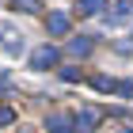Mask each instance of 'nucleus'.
I'll return each mask as SVG.
<instances>
[{"instance_id":"nucleus-9","label":"nucleus","mask_w":133,"mask_h":133,"mask_svg":"<svg viewBox=\"0 0 133 133\" xmlns=\"http://www.w3.org/2000/svg\"><path fill=\"white\" fill-rule=\"evenodd\" d=\"M19 11H27V15H34V11H42V0H11Z\"/></svg>"},{"instance_id":"nucleus-15","label":"nucleus","mask_w":133,"mask_h":133,"mask_svg":"<svg viewBox=\"0 0 133 133\" xmlns=\"http://www.w3.org/2000/svg\"><path fill=\"white\" fill-rule=\"evenodd\" d=\"M19 133H31V129H19Z\"/></svg>"},{"instance_id":"nucleus-8","label":"nucleus","mask_w":133,"mask_h":133,"mask_svg":"<svg viewBox=\"0 0 133 133\" xmlns=\"http://www.w3.org/2000/svg\"><path fill=\"white\" fill-rule=\"evenodd\" d=\"M91 88L95 91H118V84H114L110 76H91Z\"/></svg>"},{"instance_id":"nucleus-2","label":"nucleus","mask_w":133,"mask_h":133,"mask_svg":"<svg viewBox=\"0 0 133 133\" xmlns=\"http://www.w3.org/2000/svg\"><path fill=\"white\" fill-rule=\"evenodd\" d=\"M103 19H107V27H122V23H129V19H133V0H118Z\"/></svg>"},{"instance_id":"nucleus-7","label":"nucleus","mask_w":133,"mask_h":133,"mask_svg":"<svg viewBox=\"0 0 133 133\" xmlns=\"http://www.w3.org/2000/svg\"><path fill=\"white\" fill-rule=\"evenodd\" d=\"M69 53H72V57H84V53H91V42H88V38H72L69 42Z\"/></svg>"},{"instance_id":"nucleus-11","label":"nucleus","mask_w":133,"mask_h":133,"mask_svg":"<svg viewBox=\"0 0 133 133\" xmlns=\"http://www.w3.org/2000/svg\"><path fill=\"white\" fill-rule=\"evenodd\" d=\"M61 80L65 84H76V80H80V69H61Z\"/></svg>"},{"instance_id":"nucleus-5","label":"nucleus","mask_w":133,"mask_h":133,"mask_svg":"<svg viewBox=\"0 0 133 133\" xmlns=\"http://www.w3.org/2000/svg\"><path fill=\"white\" fill-rule=\"evenodd\" d=\"M46 27H50V34L61 38V34H69V15H65V11H53L50 19H46Z\"/></svg>"},{"instance_id":"nucleus-4","label":"nucleus","mask_w":133,"mask_h":133,"mask_svg":"<svg viewBox=\"0 0 133 133\" xmlns=\"http://www.w3.org/2000/svg\"><path fill=\"white\" fill-rule=\"evenodd\" d=\"M50 133H76V118H69V114H50Z\"/></svg>"},{"instance_id":"nucleus-10","label":"nucleus","mask_w":133,"mask_h":133,"mask_svg":"<svg viewBox=\"0 0 133 133\" xmlns=\"http://www.w3.org/2000/svg\"><path fill=\"white\" fill-rule=\"evenodd\" d=\"M11 122H15V110L8 103H0V125H11Z\"/></svg>"},{"instance_id":"nucleus-1","label":"nucleus","mask_w":133,"mask_h":133,"mask_svg":"<svg viewBox=\"0 0 133 133\" xmlns=\"http://www.w3.org/2000/svg\"><path fill=\"white\" fill-rule=\"evenodd\" d=\"M72 118H76V133H91L95 125L103 122V110H99V107H80Z\"/></svg>"},{"instance_id":"nucleus-14","label":"nucleus","mask_w":133,"mask_h":133,"mask_svg":"<svg viewBox=\"0 0 133 133\" xmlns=\"http://www.w3.org/2000/svg\"><path fill=\"white\" fill-rule=\"evenodd\" d=\"M4 38H15V34H11V27H8V23L0 19V46H4Z\"/></svg>"},{"instance_id":"nucleus-6","label":"nucleus","mask_w":133,"mask_h":133,"mask_svg":"<svg viewBox=\"0 0 133 133\" xmlns=\"http://www.w3.org/2000/svg\"><path fill=\"white\" fill-rule=\"evenodd\" d=\"M103 8H107V0H80V4H76L80 15H99Z\"/></svg>"},{"instance_id":"nucleus-12","label":"nucleus","mask_w":133,"mask_h":133,"mask_svg":"<svg viewBox=\"0 0 133 133\" xmlns=\"http://www.w3.org/2000/svg\"><path fill=\"white\" fill-rule=\"evenodd\" d=\"M118 95H125V99H133V76H129V80H122V84H118Z\"/></svg>"},{"instance_id":"nucleus-3","label":"nucleus","mask_w":133,"mask_h":133,"mask_svg":"<svg viewBox=\"0 0 133 133\" xmlns=\"http://www.w3.org/2000/svg\"><path fill=\"white\" fill-rule=\"evenodd\" d=\"M53 65H57V50H53V46H38V50L31 53V69H53Z\"/></svg>"},{"instance_id":"nucleus-13","label":"nucleus","mask_w":133,"mask_h":133,"mask_svg":"<svg viewBox=\"0 0 133 133\" xmlns=\"http://www.w3.org/2000/svg\"><path fill=\"white\" fill-rule=\"evenodd\" d=\"M23 50V38H11V42H4V53H19Z\"/></svg>"}]
</instances>
